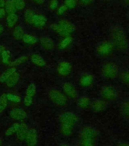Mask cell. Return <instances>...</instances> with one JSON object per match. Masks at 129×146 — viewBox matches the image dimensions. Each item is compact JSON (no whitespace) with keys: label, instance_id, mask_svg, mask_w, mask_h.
<instances>
[{"label":"cell","instance_id":"1","mask_svg":"<svg viewBox=\"0 0 129 146\" xmlns=\"http://www.w3.org/2000/svg\"><path fill=\"white\" fill-rule=\"evenodd\" d=\"M110 42L114 48L121 52L128 50L129 42L125 30L120 25H115L110 29Z\"/></svg>","mask_w":129,"mask_h":146},{"label":"cell","instance_id":"2","mask_svg":"<svg viewBox=\"0 0 129 146\" xmlns=\"http://www.w3.org/2000/svg\"><path fill=\"white\" fill-rule=\"evenodd\" d=\"M101 74L105 79L113 80L119 76V67L114 62H107L101 68Z\"/></svg>","mask_w":129,"mask_h":146},{"label":"cell","instance_id":"3","mask_svg":"<svg viewBox=\"0 0 129 146\" xmlns=\"http://www.w3.org/2000/svg\"><path fill=\"white\" fill-rule=\"evenodd\" d=\"M115 48L110 41L104 40L98 44L96 48V52L100 57H107L113 52Z\"/></svg>","mask_w":129,"mask_h":146},{"label":"cell","instance_id":"4","mask_svg":"<svg viewBox=\"0 0 129 146\" xmlns=\"http://www.w3.org/2000/svg\"><path fill=\"white\" fill-rule=\"evenodd\" d=\"M100 95L106 101H112L118 99V93L114 87L111 85H104L100 90Z\"/></svg>","mask_w":129,"mask_h":146},{"label":"cell","instance_id":"5","mask_svg":"<svg viewBox=\"0 0 129 146\" xmlns=\"http://www.w3.org/2000/svg\"><path fill=\"white\" fill-rule=\"evenodd\" d=\"M50 99L55 104L59 107H64L67 104V98L58 90H51L49 93Z\"/></svg>","mask_w":129,"mask_h":146},{"label":"cell","instance_id":"6","mask_svg":"<svg viewBox=\"0 0 129 146\" xmlns=\"http://www.w3.org/2000/svg\"><path fill=\"white\" fill-rule=\"evenodd\" d=\"M36 94V86L34 83H31L28 85L24 96V103L26 107H30L33 104L34 97Z\"/></svg>","mask_w":129,"mask_h":146},{"label":"cell","instance_id":"7","mask_svg":"<svg viewBox=\"0 0 129 146\" xmlns=\"http://www.w3.org/2000/svg\"><path fill=\"white\" fill-rule=\"evenodd\" d=\"M77 121V117L75 113L68 112L62 114L59 116V122L61 124H68L75 126V123Z\"/></svg>","mask_w":129,"mask_h":146},{"label":"cell","instance_id":"8","mask_svg":"<svg viewBox=\"0 0 129 146\" xmlns=\"http://www.w3.org/2000/svg\"><path fill=\"white\" fill-rule=\"evenodd\" d=\"M71 68H72L71 65L69 62L64 61L59 63L58 68H57V71H58V73L59 75L63 76V77H66L71 73Z\"/></svg>","mask_w":129,"mask_h":146},{"label":"cell","instance_id":"9","mask_svg":"<svg viewBox=\"0 0 129 146\" xmlns=\"http://www.w3.org/2000/svg\"><path fill=\"white\" fill-rule=\"evenodd\" d=\"M24 141H26L27 146H36L37 143V134L36 130L34 129L28 130Z\"/></svg>","mask_w":129,"mask_h":146},{"label":"cell","instance_id":"10","mask_svg":"<svg viewBox=\"0 0 129 146\" xmlns=\"http://www.w3.org/2000/svg\"><path fill=\"white\" fill-rule=\"evenodd\" d=\"M62 88H63V91L66 96H68V98H71V99H75L77 98V91L74 85H72L71 83H68V82L64 83Z\"/></svg>","mask_w":129,"mask_h":146},{"label":"cell","instance_id":"11","mask_svg":"<svg viewBox=\"0 0 129 146\" xmlns=\"http://www.w3.org/2000/svg\"><path fill=\"white\" fill-rule=\"evenodd\" d=\"M9 116L15 120H23L27 117V113L22 109L16 108L10 111Z\"/></svg>","mask_w":129,"mask_h":146},{"label":"cell","instance_id":"12","mask_svg":"<svg viewBox=\"0 0 129 146\" xmlns=\"http://www.w3.org/2000/svg\"><path fill=\"white\" fill-rule=\"evenodd\" d=\"M107 103L104 100H96L91 103V107L93 111L101 112L104 110L107 107Z\"/></svg>","mask_w":129,"mask_h":146},{"label":"cell","instance_id":"13","mask_svg":"<svg viewBox=\"0 0 129 146\" xmlns=\"http://www.w3.org/2000/svg\"><path fill=\"white\" fill-rule=\"evenodd\" d=\"M94 78L91 74H84L80 78V84L83 87H90L93 83Z\"/></svg>","mask_w":129,"mask_h":146},{"label":"cell","instance_id":"14","mask_svg":"<svg viewBox=\"0 0 129 146\" xmlns=\"http://www.w3.org/2000/svg\"><path fill=\"white\" fill-rule=\"evenodd\" d=\"M46 21H47L46 18L43 15H35L32 25L36 27H43L46 25Z\"/></svg>","mask_w":129,"mask_h":146},{"label":"cell","instance_id":"15","mask_svg":"<svg viewBox=\"0 0 129 146\" xmlns=\"http://www.w3.org/2000/svg\"><path fill=\"white\" fill-rule=\"evenodd\" d=\"M40 43L45 50H50L54 48V42L52 39L48 36H43L40 39Z\"/></svg>","mask_w":129,"mask_h":146},{"label":"cell","instance_id":"16","mask_svg":"<svg viewBox=\"0 0 129 146\" xmlns=\"http://www.w3.org/2000/svg\"><path fill=\"white\" fill-rule=\"evenodd\" d=\"M28 130H29V129L27 127V125H26L25 123H23L21 128L20 129H19V131L17 132V136H16L17 140H18V141H24L25 138L27 136V132H28Z\"/></svg>","mask_w":129,"mask_h":146},{"label":"cell","instance_id":"17","mask_svg":"<svg viewBox=\"0 0 129 146\" xmlns=\"http://www.w3.org/2000/svg\"><path fill=\"white\" fill-rule=\"evenodd\" d=\"M23 123H15L12 124V125L10 126V127L8 129L5 131V135L6 136H10V135H12L13 134H15L19 131L21 126H22Z\"/></svg>","mask_w":129,"mask_h":146},{"label":"cell","instance_id":"18","mask_svg":"<svg viewBox=\"0 0 129 146\" xmlns=\"http://www.w3.org/2000/svg\"><path fill=\"white\" fill-rule=\"evenodd\" d=\"M16 72V68L15 67H11L8 68L5 71H4L2 73V75H0V82L1 83H5L7 80L11 77V75Z\"/></svg>","mask_w":129,"mask_h":146},{"label":"cell","instance_id":"19","mask_svg":"<svg viewBox=\"0 0 129 146\" xmlns=\"http://www.w3.org/2000/svg\"><path fill=\"white\" fill-rule=\"evenodd\" d=\"M60 26H61L64 30H65L66 31L68 32L69 34H71L73 32L75 31V27L74 26L73 24L70 22V21H68L66 20H62L60 21L59 23H58Z\"/></svg>","mask_w":129,"mask_h":146},{"label":"cell","instance_id":"20","mask_svg":"<svg viewBox=\"0 0 129 146\" xmlns=\"http://www.w3.org/2000/svg\"><path fill=\"white\" fill-rule=\"evenodd\" d=\"M20 79V75L19 73L15 72L11 75V77L9 78V79L7 80V82H5L7 87L9 88H12V87L15 86L16 84H18V81Z\"/></svg>","mask_w":129,"mask_h":146},{"label":"cell","instance_id":"21","mask_svg":"<svg viewBox=\"0 0 129 146\" xmlns=\"http://www.w3.org/2000/svg\"><path fill=\"white\" fill-rule=\"evenodd\" d=\"M30 59H31V61L33 62V63H34L36 66H39V67H43V66H46L45 60L38 53H34V54L32 55Z\"/></svg>","mask_w":129,"mask_h":146},{"label":"cell","instance_id":"22","mask_svg":"<svg viewBox=\"0 0 129 146\" xmlns=\"http://www.w3.org/2000/svg\"><path fill=\"white\" fill-rule=\"evenodd\" d=\"M74 131V126L68 124H61L60 132L65 136H71Z\"/></svg>","mask_w":129,"mask_h":146},{"label":"cell","instance_id":"23","mask_svg":"<svg viewBox=\"0 0 129 146\" xmlns=\"http://www.w3.org/2000/svg\"><path fill=\"white\" fill-rule=\"evenodd\" d=\"M51 28H52L55 32H56L57 34H59L60 36L66 37V36H71V34L67 32L65 30H64L62 27L59 25V24H52L51 25Z\"/></svg>","mask_w":129,"mask_h":146},{"label":"cell","instance_id":"24","mask_svg":"<svg viewBox=\"0 0 129 146\" xmlns=\"http://www.w3.org/2000/svg\"><path fill=\"white\" fill-rule=\"evenodd\" d=\"M91 104V99H90L88 97H86V96H83V97H81V98L78 100V102H77L78 107L82 108V109H87V108H88Z\"/></svg>","mask_w":129,"mask_h":146},{"label":"cell","instance_id":"25","mask_svg":"<svg viewBox=\"0 0 129 146\" xmlns=\"http://www.w3.org/2000/svg\"><path fill=\"white\" fill-rule=\"evenodd\" d=\"M22 40L25 43L29 44V45H33L38 42V39L35 36H33L31 34H24L23 36Z\"/></svg>","mask_w":129,"mask_h":146},{"label":"cell","instance_id":"26","mask_svg":"<svg viewBox=\"0 0 129 146\" xmlns=\"http://www.w3.org/2000/svg\"><path fill=\"white\" fill-rule=\"evenodd\" d=\"M18 17L15 13L9 14L6 19V23L7 25H8V27H12L13 26H15V25L16 23H17V21H18Z\"/></svg>","mask_w":129,"mask_h":146},{"label":"cell","instance_id":"27","mask_svg":"<svg viewBox=\"0 0 129 146\" xmlns=\"http://www.w3.org/2000/svg\"><path fill=\"white\" fill-rule=\"evenodd\" d=\"M34 11H32L31 9H27L24 12V20L25 22L27 23V25H31L33 24V20L34 18Z\"/></svg>","mask_w":129,"mask_h":146},{"label":"cell","instance_id":"28","mask_svg":"<svg viewBox=\"0 0 129 146\" xmlns=\"http://www.w3.org/2000/svg\"><path fill=\"white\" fill-rule=\"evenodd\" d=\"M5 12L9 14H13L16 12V8L15 6V5L13 4V2L11 0H8L7 2H5Z\"/></svg>","mask_w":129,"mask_h":146},{"label":"cell","instance_id":"29","mask_svg":"<svg viewBox=\"0 0 129 146\" xmlns=\"http://www.w3.org/2000/svg\"><path fill=\"white\" fill-rule=\"evenodd\" d=\"M72 40L73 38L71 36H66V37H65V38L59 43V48L60 50H64V49H65V48H67L68 46L70 45L71 43H72Z\"/></svg>","mask_w":129,"mask_h":146},{"label":"cell","instance_id":"30","mask_svg":"<svg viewBox=\"0 0 129 146\" xmlns=\"http://www.w3.org/2000/svg\"><path fill=\"white\" fill-rule=\"evenodd\" d=\"M24 35V30L22 27L18 26L15 28L13 31V36L16 40H21Z\"/></svg>","mask_w":129,"mask_h":146},{"label":"cell","instance_id":"31","mask_svg":"<svg viewBox=\"0 0 129 146\" xmlns=\"http://www.w3.org/2000/svg\"><path fill=\"white\" fill-rule=\"evenodd\" d=\"M7 106H8V98L6 94H3L0 97V113L4 111L6 109Z\"/></svg>","mask_w":129,"mask_h":146},{"label":"cell","instance_id":"32","mask_svg":"<svg viewBox=\"0 0 129 146\" xmlns=\"http://www.w3.org/2000/svg\"><path fill=\"white\" fill-rule=\"evenodd\" d=\"M27 60H28V57H27V56H23L19 57V58H18V59H16L15 61L11 62V63H10V66H11V67L20 66V65H21V64L26 62Z\"/></svg>","mask_w":129,"mask_h":146},{"label":"cell","instance_id":"33","mask_svg":"<svg viewBox=\"0 0 129 146\" xmlns=\"http://www.w3.org/2000/svg\"><path fill=\"white\" fill-rule=\"evenodd\" d=\"M118 77H120L121 81L123 82V84L129 86V69L123 71L122 72H120Z\"/></svg>","mask_w":129,"mask_h":146},{"label":"cell","instance_id":"34","mask_svg":"<svg viewBox=\"0 0 129 146\" xmlns=\"http://www.w3.org/2000/svg\"><path fill=\"white\" fill-rule=\"evenodd\" d=\"M121 111L125 116H129V100H124L121 104Z\"/></svg>","mask_w":129,"mask_h":146},{"label":"cell","instance_id":"35","mask_svg":"<svg viewBox=\"0 0 129 146\" xmlns=\"http://www.w3.org/2000/svg\"><path fill=\"white\" fill-rule=\"evenodd\" d=\"M2 56V61L3 63L5 64H9V61H10V58H11V53L9 52V50H5L1 54Z\"/></svg>","mask_w":129,"mask_h":146},{"label":"cell","instance_id":"36","mask_svg":"<svg viewBox=\"0 0 129 146\" xmlns=\"http://www.w3.org/2000/svg\"><path fill=\"white\" fill-rule=\"evenodd\" d=\"M7 98H8V100H11V102L14 103H20L21 102V98L20 96L16 95V94H6Z\"/></svg>","mask_w":129,"mask_h":146},{"label":"cell","instance_id":"37","mask_svg":"<svg viewBox=\"0 0 129 146\" xmlns=\"http://www.w3.org/2000/svg\"><path fill=\"white\" fill-rule=\"evenodd\" d=\"M11 1L15 5L16 9L18 10H22L25 7L24 0H11Z\"/></svg>","mask_w":129,"mask_h":146},{"label":"cell","instance_id":"38","mask_svg":"<svg viewBox=\"0 0 129 146\" xmlns=\"http://www.w3.org/2000/svg\"><path fill=\"white\" fill-rule=\"evenodd\" d=\"M77 3V0H65V5L68 9H74L76 7Z\"/></svg>","mask_w":129,"mask_h":146},{"label":"cell","instance_id":"39","mask_svg":"<svg viewBox=\"0 0 129 146\" xmlns=\"http://www.w3.org/2000/svg\"><path fill=\"white\" fill-rule=\"evenodd\" d=\"M59 6V2L57 0H51L50 2V9L52 10H56Z\"/></svg>","mask_w":129,"mask_h":146},{"label":"cell","instance_id":"40","mask_svg":"<svg viewBox=\"0 0 129 146\" xmlns=\"http://www.w3.org/2000/svg\"><path fill=\"white\" fill-rule=\"evenodd\" d=\"M67 10H68V8H67L65 5H62V6L59 7V9H58V15H63Z\"/></svg>","mask_w":129,"mask_h":146},{"label":"cell","instance_id":"41","mask_svg":"<svg viewBox=\"0 0 129 146\" xmlns=\"http://www.w3.org/2000/svg\"><path fill=\"white\" fill-rule=\"evenodd\" d=\"M93 0H80V2L84 5H90L93 2Z\"/></svg>","mask_w":129,"mask_h":146},{"label":"cell","instance_id":"42","mask_svg":"<svg viewBox=\"0 0 129 146\" xmlns=\"http://www.w3.org/2000/svg\"><path fill=\"white\" fill-rule=\"evenodd\" d=\"M5 13H6V12H5V10L3 8L0 9V19L3 18V17L5 15Z\"/></svg>","mask_w":129,"mask_h":146},{"label":"cell","instance_id":"43","mask_svg":"<svg viewBox=\"0 0 129 146\" xmlns=\"http://www.w3.org/2000/svg\"><path fill=\"white\" fill-rule=\"evenodd\" d=\"M121 2L125 6L129 7V0H121Z\"/></svg>","mask_w":129,"mask_h":146},{"label":"cell","instance_id":"44","mask_svg":"<svg viewBox=\"0 0 129 146\" xmlns=\"http://www.w3.org/2000/svg\"><path fill=\"white\" fill-rule=\"evenodd\" d=\"M32 1H33L34 3H36V4L37 5H40L44 2V0H32Z\"/></svg>","mask_w":129,"mask_h":146},{"label":"cell","instance_id":"45","mask_svg":"<svg viewBox=\"0 0 129 146\" xmlns=\"http://www.w3.org/2000/svg\"><path fill=\"white\" fill-rule=\"evenodd\" d=\"M5 0H0V9L5 7Z\"/></svg>","mask_w":129,"mask_h":146},{"label":"cell","instance_id":"46","mask_svg":"<svg viewBox=\"0 0 129 146\" xmlns=\"http://www.w3.org/2000/svg\"><path fill=\"white\" fill-rule=\"evenodd\" d=\"M5 50V48L4 46L0 45V56H1V54H2V52H3Z\"/></svg>","mask_w":129,"mask_h":146},{"label":"cell","instance_id":"47","mask_svg":"<svg viewBox=\"0 0 129 146\" xmlns=\"http://www.w3.org/2000/svg\"><path fill=\"white\" fill-rule=\"evenodd\" d=\"M4 32V27L0 25V34H2Z\"/></svg>","mask_w":129,"mask_h":146},{"label":"cell","instance_id":"48","mask_svg":"<svg viewBox=\"0 0 129 146\" xmlns=\"http://www.w3.org/2000/svg\"><path fill=\"white\" fill-rule=\"evenodd\" d=\"M126 18H127L128 20L129 21V10H128V11L127 14H126Z\"/></svg>","mask_w":129,"mask_h":146},{"label":"cell","instance_id":"49","mask_svg":"<svg viewBox=\"0 0 129 146\" xmlns=\"http://www.w3.org/2000/svg\"><path fill=\"white\" fill-rule=\"evenodd\" d=\"M2 139L0 138V146H2Z\"/></svg>","mask_w":129,"mask_h":146},{"label":"cell","instance_id":"50","mask_svg":"<svg viewBox=\"0 0 129 146\" xmlns=\"http://www.w3.org/2000/svg\"><path fill=\"white\" fill-rule=\"evenodd\" d=\"M103 1H106V2H110V1H112V0H103Z\"/></svg>","mask_w":129,"mask_h":146},{"label":"cell","instance_id":"51","mask_svg":"<svg viewBox=\"0 0 129 146\" xmlns=\"http://www.w3.org/2000/svg\"><path fill=\"white\" fill-rule=\"evenodd\" d=\"M128 31L129 32V25H128Z\"/></svg>","mask_w":129,"mask_h":146},{"label":"cell","instance_id":"52","mask_svg":"<svg viewBox=\"0 0 129 146\" xmlns=\"http://www.w3.org/2000/svg\"><path fill=\"white\" fill-rule=\"evenodd\" d=\"M62 146H68V145H62Z\"/></svg>","mask_w":129,"mask_h":146}]
</instances>
